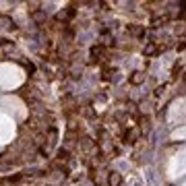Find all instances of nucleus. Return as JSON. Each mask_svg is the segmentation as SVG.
Listing matches in <instances>:
<instances>
[{"instance_id":"nucleus-1","label":"nucleus","mask_w":186,"mask_h":186,"mask_svg":"<svg viewBox=\"0 0 186 186\" xmlns=\"http://www.w3.org/2000/svg\"><path fill=\"white\" fill-rule=\"evenodd\" d=\"M110 184H112V186H118V184H120V178H118V176H112V178H110Z\"/></svg>"}]
</instances>
